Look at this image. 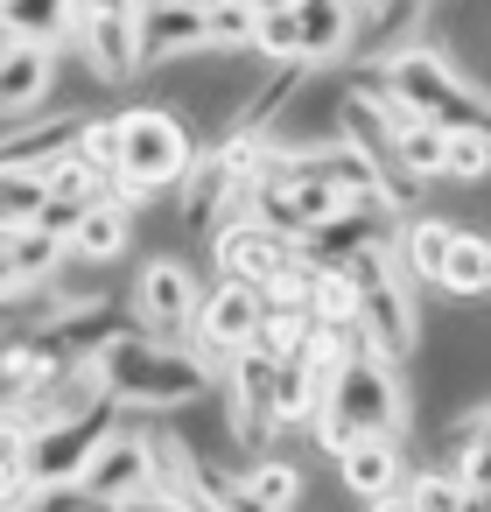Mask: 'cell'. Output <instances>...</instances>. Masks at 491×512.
I'll return each mask as SVG.
<instances>
[{"label": "cell", "mask_w": 491, "mask_h": 512, "mask_svg": "<svg viewBox=\"0 0 491 512\" xmlns=\"http://www.w3.org/2000/svg\"><path fill=\"white\" fill-rule=\"evenodd\" d=\"M127 246H134V211H127L120 197H99V204L78 211V225H71V239H64V260H78V267H113Z\"/></svg>", "instance_id": "obj_11"}, {"label": "cell", "mask_w": 491, "mask_h": 512, "mask_svg": "<svg viewBox=\"0 0 491 512\" xmlns=\"http://www.w3.org/2000/svg\"><path fill=\"white\" fill-rule=\"evenodd\" d=\"M393 169H400L407 183H442V134L421 127V120H407V127L393 134Z\"/></svg>", "instance_id": "obj_19"}, {"label": "cell", "mask_w": 491, "mask_h": 512, "mask_svg": "<svg viewBox=\"0 0 491 512\" xmlns=\"http://www.w3.org/2000/svg\"><path fill=\"white\" fill-rule=\"evenodd\" d=\"M134 57H141V71H155V64H190V57H211L204 8H134Z\"/></svg>", "instance_id": "obj_9"}, {"label": "cell", "mask_w": 491, "mask_h": 512, "mask_svg": "<svg viewBox=\"0 0 491 512\" xmlns=\"http://www.w3.org/2000/svg\"><path fill=\"white\" fill-rule=\"evenodd\" d=\"M302 337H309V316H302V309H260L253 351H260V358H274V365H295Z\"/></svg>", "instance_id": "obj_20"}, {"label": "cell", "mask_w": 491, "mask_h": 512, "mask_svg": "<svg viewBox=\"0 0 491 512\" xmlns=\"http://www.w3.org/2000/svg\"><path fill=\"white\" fill-rule=\"evenodd\" d=\"M239 477H246V491H253V498H267L274 512H302L309 477H302V463H295V456H253Z\"/></svg>", "instance_id": "obj_18"}, {"label": "cell", "mask_w": 491, "mask_h": 512, "mask_svg": "<svg viewBox=\"0 0 491 512\" xmlns=\"http://www.w3.org/2000/svg\"><path fill=\"white\" fill-rule=\"evenodd\" d=\"M400 498H407L414 512H456L463 491H456L449 470H407V477H400Z\"/></svg>", "instance_id": "obj_23"}, {"label": "cell", "mask_w": 491, "mask_h": 512, "mask_svg": "<svg viewBox=\"0 0 491 512\" xmlns=\"http://www.w3.org/2000/svg\"><path fill=\"white\" fill-rule=\"evenodd\" d=\"M78 484H85L99 505H134V498L162 491V484H155V463H148V435H141V428H113V435L99 442V456L85 463Z\"/></svg>", "instance_id": "obj_8"}, {"label": "cell", "mask_w": 491, "mask_h": 512, "mask_svg": "<svg viewBox=\"0 0 491 512\" xmlns=\"http://www.w3.org/2000/svg\"><path fill=\"white\" fill-rule=\"evenodd\" d=\"M85 372H92V386H99L113 407H141V414H183V407L211 400V372H204L183 344L141 337V330H106V337H92Z\"/></svg>", "instance_id": "obj_1"}, {"label": "cell", "mask_w": 491, "mask_h": 512, "mask_svg": "<svg viewBox=\"0 0 491 512\" xmlns=\"http://www.w3.org/2000/svg\"><path fill=\"white\" fill-rule=\"evenodd\" d=\"M0 36L64 57L71 50V8H50V0H0Z\"/></svg>", "instance_id": "obj_15"}, {"label": "cell", "mask_w": 491, "mask_h": 512, "mask_svg": "<svg viewBox=\"0 0 491 512\" xmlns=\"http://www.w3.org/2000/svg\"><path fill=\"white\" fill-rule=\"evenodd\" d=\"M358 78H365L372 92H386L393 106H407V113H414L421 127H435V134H484V92H477L435 43H407V50L365 64Z\"/></svg>", "instance_id": "obj_2"}, {"label": "cell", "mask_w": 491, "mask_h": 512, "mask_svg": "<svg viewBox=\"0 0 491 512\" xmlns=\"http://www.w3.org/2000/svg\"><path fill=\"white\" fill-rule=\"evenodd\" d=\"M337 463V484L351 491V498H386V491H400V477H407V463H400V442H386V435H365V442H351V449H337L330 456Z\"/></svg>", "instance_id": "obj_12"}, {"label": "cell", "mask_w": 491, "mask_h": 512, "mask_svg": "<svg viewBox=\"0 0 491 512\" xmlns=\"http://www.w3.org/2000/svg\"><path fill=\"white\" fill-rule=\"evenodd\" d=\"M57 50H36V43H8L0 36V120H36L57 92Z\"/></svg>", "instance_id": "obj_10"}, {"label": "cell", "mask_w": 491, "mask_h": 512, "mask_svg": "<svg viewBox=\"0 0 491 512\" xmlns=\"http://www.w3.org/2000/svg\"><path fill=\"white\" fill-rule=\"evenodd\" d=\"M351 8H295V71H330L351 57Z\"/></svg>", "instance_id": "obj_13"}, {"label": "cell", "mask_w": 491, "mask_h": 512, "mask_svg": "<svg viewBox=\"0 0 491 512\" xmlns=\"http://www.w3.org/2000/svg\"><path fill=\"white\" fill-rule=\"evenodd\" d=\"M456 512H491V491H463V498H456Z\"/></svg>", "instance_id": "obj_25"}, {"label": "cell", "mask_w": 491, "mask_h": 512, "mask_svg": "<svg viewBox=\"0 0 491 512\" xmlns=\"http://www.w3.org/2000/svg\"><path fill=\"white\" fill-rule=\"evenodd\" d=\"M309 435H316L323 456H337V449H351V442H365V435L407 442V379H400L393 365H379V358L358 351V358L323 386V400H316V414H309Z\"/></svg>", "instance_id": "obj_3"}, {"label": "cell", "mask_w": 491, "mask_h": 512, "mask_svg": "<svg viewBox=\"0 0 491 512\" xmlns=\"http://www.w3.org/2000/svg\"><path fill=\"white\" fill-rule=\"evenodd\" d=\"M113 512H197L183 491H148V498H134V505H113Z\"/></svg>", "instance_id": "obj_24"}, {"label": "cell", "mask_w": 491, "mask_h": 512, "mask_svg": "<svg viewBox=\"0 0 491 512\" xmlns=\"http://www.w3.org/2000/svg\"><path fill=\"white\" fill-rule=\"evenodd\" d=\"M113 428H120V407L99 400V407H85L78 421H57V428L29 435V484H36V491H43V484H78L85 463L99 456V442H106Z\"/></svg>", "instance_id": "obj_6"}, {"label": "cell", "mask_w": 491, "mask_h": 512, "mask_svg": "<svg viewBox=\"0 0 491 512\" xmlns=\"http://www.w3.org/2000/svg\"><path fill=\"white\" fill-rule=\"evenodd\" d=\"M435 288L442 295H463V302H477L491 288V246H484V232H463L456 225V239H449V253L435 267Z\"/></svg>", "instance_id": "obj_16"}, {"label": "cell", "mask_w": 491, "mask_h": 512, "mask_svg": "<svg viewBox=\"0 0 491 512\" xmlns=\"http://www.w3.org/2000/svg\"><path fill=\"white\" fill-rule=\"evenodd\" d=\"M253 57L295 64V8H260L253 15Z\"/></svg>", "instance_id": "obj_22"}, {"label": "cell", "mask_w": 491, "mask_h": 512, "mask_svg": "<svg viewBox=\"0 0 491 512\" xmlns=\"http://www.w3.org/2000/svg\"><path fill=\"white\" fill-rule=\"evenodd\" d=\"M316 379L302 372V365H274V379H267V428L281 435V428H309V414H316Z\"/></svg>", "instance_id": "obj_17"}, {"label": "cell", "mask_w": 491, "mask_h": 512, "mask_svg": "<svg viewBox=\"0 0 491 512\" xmlns=\"http://www.w3.org/2000/svg\"><path fill=\"white\" fill-rule=\"evenodd\" d=\"M491 141L484 134H442V183H484Z\"/></svg>", "instance_id": "obj_21"}, {"label": "cell", "mask_w": 491, "mask_h": 512, "mask_svg": "<svg viewBox=\"0 0 491 512\" xmlns=\"http://www.w3.org/2000/svg\"><path fill=\"white\" fill-rule=\"evenodd\" d=\"M449 239H456V225H449L442 211H414V218L393 232V267L407 274V288H414V281H421V288H435V267H442Z\"/></svg>", "instance_id": "obj_14"}, {"label": "cell", "mask_w": 491, "mask_h": 512, "mask_svg": "<svg viewBox=\"0 0 491 512\" xmlns=\"http://www.w3.org/2000/svg\"><path fill=\"white\" fill-rule=\"evenodd\" d=\"M365 512H414V505H407V498H400V491H386V498H372V505H365Z\"/></svg>", "instance_id": "obj_26"}, {"label": "cell", "mask_w": 491, "mask_h": 512, "mask_svg": "<svg viewBox=\"0 0 491 512\" xmlns=\"http://www.w3.org/2000/svg\"><path fill=\"white\" fill-rule=\"evenodd\" d=\"M197 295H204V281H197V267H190V260H176V253L141 260V274H134V330H141V337H169V344H176V337L190 330Z\"/></svg>", "instance_id": "obj_5"}, {"label": "cell", "mask_w": 491, "mask_h": 512, "mask_svg": "<svg viewBox=\"0 0 491 512\" xmlns=\"http://www.w3.org/2000/svg\"><path fill=\"white\" fill-rule=\"evenodd\" d=\"M71 50L92 64L99 85H127L141 71V57H134V8H71Z\"/></svg>", "instance_id": "obj_7"}, {"label": "cell", "mask_w": 491, "mask_h": 512, "mask_svg": "<svg viewBox=\"0 0 491 512\" xmlns=\"http://www.w3.org/2000/svg\"><path fill=\"white\" fill-rule=\"evenodd\" d=\"M197 162L190 120L176 106H127L113 113V176H120V204L141 211L148 197L176 190Z\"/></svg>", "instance_id": "obj_4"}]
</instances>
